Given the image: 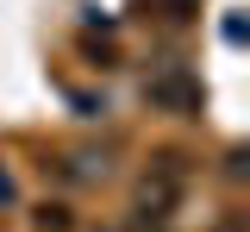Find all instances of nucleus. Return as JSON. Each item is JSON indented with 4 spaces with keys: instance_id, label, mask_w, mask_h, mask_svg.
Returning a JSON list of instances; mask_svg holds the SVG:
<instances>
[{
    "instance_id": "f257e3e1",
    "label": "nucleus",
    "mask_w": 250,
    "mask_h": 232,
    "mask_svg": "<svg viewBox=\"0 0 250 232\" xmlns=\"http://www.w3.org/2000/svg\"><path fill=\"white\" fill-rule=\"evenodd\" d=\"M144 100H150V107H169V113H194V107H200V82H194L188 69H163V75L144 82Z\"/></svg>"
},
{
    "instance_id": "f03ea898",
    "label": "nucleus",
    "mask_w": 250,
    "mask_h": 232,
    "mask_svg": "<svg viewBox=\"0 0 250 232\" xmlns=\"http://www.w3.org/2000/svg\"><path fill=\"white\" fill-rule=\"evenodd\" d=\"M38 232H69V207H38Z\"/></svg>"
},
{
    "instance_id": "7ed1b4c3",
    "label": "nucleus",
    "mask_w": 250,
    "mask_h": 232,
    "mask_svg": "<svg viewBox=\"0 0 250 232\" xmlns=\"http://www.w3.org/2000/svg\"><path fill=\"white\" fill-rule=\"evenodd\" d=\"M6 201H13V176L0 169V207H6Z\"/></svg>"
},
{
    "instance_id": "20e7f679",
    "label": "nucleus",
    "mask_w": 250,
    "mask_h": 232,
    "mask_svg": "<svg viewBox=\"0 0 250 232\" xmlns=\"http://www.w3.org/2000/svg\"><path fill=\"white\" fill-rule=\"evenodd\" d=\"M125 232H163V226H150V220H144V213H138V220H131V226Z\"/></svg>"
}]
</instances>
